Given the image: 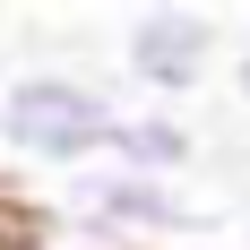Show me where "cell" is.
I'll list each match as a JSON object with an SVG mask.
<instances>
[{"label": "cell", "mask_w": 250, "mask_h": 250, "mask_svg": "<svg viewBox=\"0 0 250 250\" xmlns=\"http://www.w3.org/2000/svg\"><path fill=\"white\" fill-rule=\"evenodd\" d=\"M112 138H121V104L95 78L26 69L18 86H0V147H18L26 164H52L78 181V164L95 173V155H112Z\"/></svg>", "instance_id": "obj_1"}, {"label": "cell", "mask_w": 250, "mask_h": 250, "mask_svg": "<svg viewBox=\"0 0 250 250\" xmlns=\"http://www.w3.org/2000/svg\"><path fill=\"white\" fill-rule=\"evenodd\" d=\"M69 207L104 233L112 250H147V242H181L199 225V207L181 181H155V173H121V164H95V173L69 181Z\"/></svg>", "instance_id": "obj_2"}, {"label": "cell", "mask_w": 250, "mask_h": 250, "mask_svg": "<svg viewBox=\"0 0 250 250\" xmlns=\"http://www.w3.org/2000/svg\"><path fill=\"white\" fill-rule=\"evenodd\" d=\"M216 43H225V26H216V9H181V0H164V9H138L121 35V61L138 86H155V95H190L207 78V61H216Z\"/></svg>", "instance_id": "obj_3"}, {"label": "cell", "mask_w": 250, "mask_h": 250, "mask_svg": "<svg viewBox=\"0 0 250 250\" xmlns=\"http://www.w3.org/2000/svg\"><path fill=\"white\" fill-rule=\"evenodd\" d=\"M190 155H199V129L181 121V112H121V138H112V164H121V173L181 181Z\"/></svg>", "instance_id": "obj_4"}, {"label": "cell", "mask_w": 250, "mask_h": 250, "mask_svg": "<svg viewBox=\"0 0 250 250\" xmlns=\"http://www.w3.org/2000/svg\"><path fill=\"white\" fill-rule=\"evenodd\" d=\"M233 95H242V112H250V52L233 61Z\"/></svg>", "instance_id": "obj_5"}, {"label": "cell", "mask_w": 250, "mask_h": 250, "mask_svg": "<svg viewBox=\"0 0 250 250\" xmlns=\"http://www.w3.org/2000/svg\"><path fill=\"white\" fill-rule=\"evenodd\" d=\"M0 250H26V233H18V225H9V216H0Z\"/></svg>", "instance_id": "obj_6"}, {"label": "cell", "mask_w": 250, "mask_h": 250, "mask_svg": "<svg viewBox=\"0 0 250 250\" xmlns=\"http://www.w3.org/2000/svg\"><path fill=\"white\" fill-rule=\"evenodd\" d=\"M0 216H9V199H0Z\"/></svg>", "instance_id": "obj_7"}]
</instances>
